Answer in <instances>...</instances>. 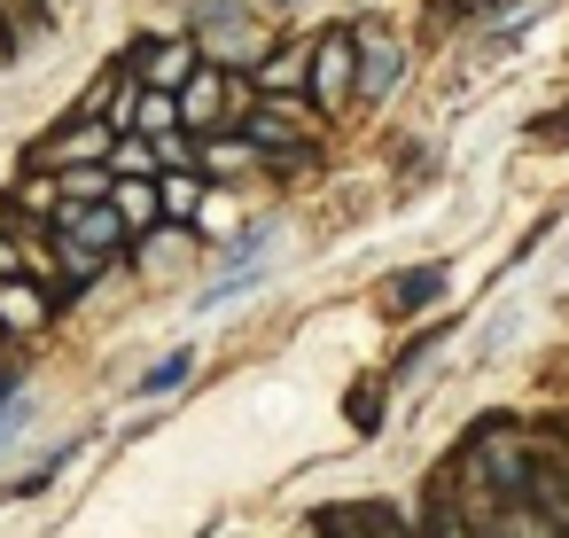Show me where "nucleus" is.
I'll use <instances>...</instances> for the list:
<instances>
[{
	"instance_id": "obj_13",
	"label": "nucleus",
	"mask_w": 569,
	"mask_h": 538,
	"mask_svg": "<svg viewBox=\"0 0 569 538\" xmlns=\"http://www.w3.org/2000/svg\"><path fill=\"white\" fill-rule=\"evenodd\" d=\"M110 203L126 211V227H133V235H149V227L164 219V196H157V180H110Z\"/></svg>"
},
{
	"instance_id": "obj_2",
	"label": "nucleus",
	"mask_w": 569,
	"mask_h": 538,
	"mask_svg": "<svg viewBox=\"0 0 569 538\" xmlns=\"http://www.w3.org/2000/svg\"><path fill=\"white\" fill-rule=\"evenodd\" d=\"M305 102L320 118H343L359 102V24L336 17V24H312V71H305Z\"/></svg>"
},
{
	"instance_id": "obj_20",
	"label": "nucleus",
	"mask_w": 569,
	"mask_h": 538,
	"mask_svg": "<svg viewBox=\"0 0 569 538\" xmlns=\"http://www.w3.org/2000/svg\"><path fill=\"white\" fill-rule=\"evenodd\" d=\"M297 538H328V522H320V530H297Z\"/></svg>"
},
{
	"instance_id": "obj_9",
	"label": "nucleus",
	"mask_w": 569,
	"mask_h": 538,
	"mask_svg": "<svg viewBox=\"0 0 569 538\" xmlns=\"http://www.w3.org/2000/svg\"><path fill=\"white\" fill-rule=\"evenodd\" d=\"M126 133H141V141L188 133V126H180V94H172V87H141V94H133V118H126Z\"/></svg>"
},
{
	"instance_id": "obj_17",
	"label": "nucleus",
	"mask_w": 569,
	"mask_h": 538,
	"mask_svg": "<svg viewBox=\"0 0 569 538\" xmlns=\"http://www.w3.org/2000/svg\"><path fill=\"white\" fill-rule=\"evenodd\" d=\"M382 398H390V390H382V382H375V390H359V406H351V414H359V429H367V421H375V429H382V414H390V406H382Z\"/></svg>"
},
{
	"instance_id": "obj_7",
	"label": "nucleus",
	"mask_w": 569,
	"mask_h": 538,
	"mask_svg": "<svg viewBox=\"0 0 569 538\" xmlns=\"http://www.w3.org/2000/svg\"><path fill=\"white\" fill-rule=\"evenodd\" d=\"M445 289H452L445 266H398V273L382 281V312H390V320H413V312L445 305Z\"/></svg>"
},
{
	"instance_id": "obj_14",
	"label": "nucleus",
	"mask_w": 569,
	"mask_h": 538,
	"mask_svg": "<svg viewBox=\"0 0 569 538\" xmlns=\"http://www.w3.org/2000/svg\"><path fill=\"white\" fill-rule=\"evenodd\" d=\"M476 530H483V538H561V530H553V522H546L530 499H515V507H491Z\"/></svg>"
},
{
	"instance_id": "obj_1",
	"label": "nucleus",
	"mask_w": 569,
	"mask_h": 538,
	"mask_svg": "<svg viewBox=\"0 0 569 538\" xmlns=\"http://www.w3.org/2000/svg\"><path fill=\"white\" fill-rule=\"evenodd\" d=\"M180 32L196 40L203 63H219V71H234V79H250L258 56L281 40V24H273L266 0H188V9H180Z\"/></svg>"
},
{
	"instance_id": "obj_8",
	"label": "nucleus",
	"mask_w": 569,
	"mask_h": 538,
	"mask_svg": "<svg viewBox=\"0 0 569 538\" xmlns=\"http://www.w3.org/2000/svg\"><path fill=\"white\" fill-rule=\"evenodd\" d=\"M48 289L32 281V273H17V281H0V336H40L48 328Z\"/></svg>"
},
{
	"instance_id": "obj_15",
	"label": "nucleus",
	"mask_w": 569,
	"mask_h": 538,
	"mask_svg": "<svg viewBox=\"0 0 569 538\" xmlns=\"http://www.w3.org/2000/svg\"><path fill=\"white\" fill-rule=\"evenodd\" d=\"M32 421V398H24V367L17 359H0V445H9L17 429Z\"/></svg>"
},
{
	"instance_id": "obj_3",
	"label": "nucleus",
	"mask_w": 569,
	"mask_h": 538,
	"mask_svg": "<svg viewBox=\"0 0 569 538\" xmlns=\"http://www.w3.org/2000/svg\"><path fill=\"white\" fill-rule=\"evenodd\" d=\"M351 24H359V110H382V102H398V87L413 71V40L382 17H351Z\"/></svg>"
},
{
	"instance_id": "obj_19",
	"label": "nucleus",
	"mask_w": 569,
	"mask_h": 538,
	"mask_svg": "<svg viewBox=\"0 0 569 538\" xmlns=\"http://www.w3.org/2000/svg\"><path fill=\"white\" fill-rule=\"evenodd\" d=\"M40 9H48V17H63V9H71V0H40Z\"/></svg>"
},
{
	"instance_id": "obj_18",
	"label": "nucleus",
	"mask_w": 569,
	"mask_h": 538,
	"mask_svg": "<svg viewBox=\"0 0 569 538\" xmlns=\"http://www.w3.org/2000/svg\"><path fill=\"white\" fill-rule=\"evenodd\" d=\"M266 9H273V17H305V9H312V0H266Z\"/></svg>"
},
{
	"instance_id": "obj_11",
	"label": "nucleus",
	"mask_w": 569,
	"mask_h": 538,
	"mask_svg": "<svg viewBox=\"0 0 569 538\" xmlns=\"http://www.w3.org/2000/svg\"><path fill=\"white\" fill-rule=\"evenodd\" d=\"M413 538H468V515H460V499H452V476H445V484H429Z\"/></svg>"
},
{
	"instance_id": "obj_16",
	"label": "nucleus",
	"mask_w": 569,
	"mask_h": 538,
	"mask_svg": "<svg viewBox=\"0 0 569 538\" xmlns=\"http://www.w3.org/2000/svg\"><path fill=\"white\" fill-rule=\"evenodd\" d=\"M196 375V351H172V359H157L149 375H141V398H164V390H180Z\"/></svg>"
},
{
	"instance_id": "obj_5",
	"label": "nucleus",
	"mask_w": 569,
	"mask_h": 538,
	"mask_svg": "<svg viewBox=\"0 0 569 538\" xmlns=\"http://www.w3.org/2000/svg\"><path fill=\"white\" fill-rule=\"evenodd\" d=\"M530 460H538V452H522L507 429H483V437L468 445V468H460V476H476V484L491 491V507H515V499H530Z\"/></svg>"
},
{
	"instance_id": "obj_10",
	"label": "nucleus",
	"mask_w": 569,
	"mask_h": 538,
	"mask_svg": "<svg viewBox=\"0 0 569 538\" xmlns=\"http://www.w3.org/2000/svg\"><path fill=\"white\" fill-rule=\"evenodd\" d=\"M157 196H164V219H188V227H196V211H203L211 180H203L196 165H172V172H157Z\"/></svg>"
},
{
	"instance_id": "obj_4",
	"label": "nucleus",
	"mask_w": 569,
	"mask_h": 538,
	"mask_svg": "<svg viewBox=\"0 0 569 538\" xmlns=\"http://www.w3.org/2000/svg\"><path fill=\"white\" fill-rule=\"evenodd\" d=\"M110 149H118V126H110V118L63 110V118L32 141V157H24V165H48V172H63V165H110Z\"/></svg>"
},
{
	"instance_id": "obj_6",
	"label": "nucleus",
	"mask_w": 569,
	"mask_h": 538,
	"mask_svg": "<svg viewBox=\"0 0 569 538\" xmlns=\"http://www.w3.org/2000/svg\"><path fill=\"white\" fill-rule=\"evenodd\" d=\"M242 102H250V79H234V71H219V63H203V71L180 87V126H188V133H219V126H234V118H242Z\"/></svg>"
},
{
	"instance_id": "obj_12",
	"label": "nucleus",
	"mask_w": 569,
	"mask_h": 538,
	"mask_svg": "<svg viewBox=\"0 0 569 538\" xmlns=\"http://www.w3.org/2000/svg\"><path fill=\"white\" fill-rule=\"evenodd\" d=\"M320 522H328V538H406L390 507H328Z\"/></svg>"
}]
</instances>
